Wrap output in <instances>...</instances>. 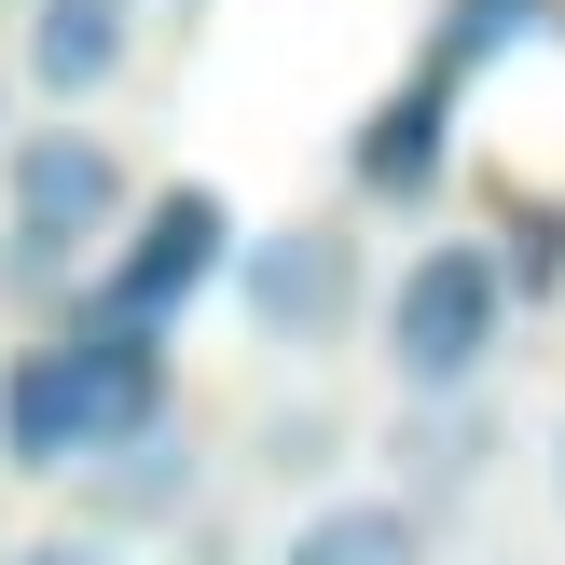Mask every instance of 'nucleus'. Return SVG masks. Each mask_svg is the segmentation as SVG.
Segmentation results:
<instances>
[{
    "mask_svg": "<svg viewBox=\"0 0 565 565\" xmlns=\"http://www.w3.org/2000/svg\"><path fill=\"white\" fill-rule=\"evenodd\" d=\"M497 318H511V290H497L483 248H428V263L386 290V359H401V386L414 401H456L497 359Z\"/></svg>",
    "mask_w": 565,
    "mask_h": 565,
    "instance_id": "obj_1",
    "label": "nucleus"
},
{
    "mask_svg": "<svg viewBox=\"0 0 565 565\" xmlns=\"http://www.w3.org/2000/svg\"><path fill=\"white\" fill-rule=\"evenodd\" d=\"M110 207H125V166H110L97 138H70V125L28 138V152H14V221H0V235H14V248H0V276H14V290L70 276L83 248L110 235Z\"/></svg>",
    "mask_w": 565,
    "mask_h": 565,
    "instance_id": "obj_2",
    "label": "nucleus"
},
{
    "mask_svg": "<svg viewBox=\"0 0 565 565\" xmlns=\"http://www.w3.org/2000/svg\"><path fill=\"white\" fill-rule=\"evenodd\" d=\"M55 359H70V401H83V456H110V441L166 428V318L83 303V318L55 331Z\"/></svg>",
    "mask_w": 565,
    "mask_h": 565,
    "instance_id": "obj_3",
    "label": "nucleus"
},
{
    "mask_svg": "<svg viewBox=\"0 0 565 565\" xmlns=\"http://www.w3.org/2000/svg\"><path fill=\"white\" fill-rule=\"evenodd\" d=\"M221 263H235V221H221V193H193V180H180L152 221H138V248L97 276V303H125V318H180V303L207 290Z\"/></svg>",
    "mask_w": 565,
    "mask_h": 565,
    "instance_id": "obj_4",
    "label": "nucleus"
},
{
    "mask_svg": "<svg viewBox=\"0 0 565 565\" xmlns=\"http://www.w3.org/2000/svg\"><path fill=\"white\" fill-rule=\"evenodd\" d=\"M235 290H248V318H263L276 345H331V331H345V290H359V248L331 235V221H290V235H263L235 263Z\"/></svg>",
    "mask_w": 565,
    "mask_h": 565,
    "instance_id": "obj_5",
    "label": "nucleus"
},
{
    "mask_svg": "<svg viewBox=\"0 0 565 565\" xmlns=\"http://www.w3.org/2000/svg\"><path fill=\"white\" fill-rule=\"evenodd\" d=\"M125 70V0H28V83L42 97H97Z\"/></svg>",
    "mask_w": 565,
    "mask_h": 565,
    "instance_id": "obj_6",
    "label": "nucleus"
},
{
    "mask_svg": "<svg viewBox=\"0 0 565 565\" xmlns=\"http://www.w3.org/2000/svg\"><path fill=\"white\" fill-rule=\"evenodd\" d=\"M0 456H14L28 483L83 456V401H70V359H55V345H28L14 373H0Z\"/></svg>",
    "mask_w": 565,
    "mask_h": 565,
    "instance_id": "obj_7",
    "label": "nucleus"
},
{
    "mask_svg": "<svg viewBox=\"0 0 565 565\" xmlns=\"http://www.w3.org/2000/svg\"><path fill=\"white\" fill-rule=\"evenodd\" d=\"M441 125H456V83L414 70L401 97L359 125V180H373V193H428V180H441Z\"/></svg>",
    "mask_w": 565,
    "mask_h": 565,
    "instance_id": "obj_8",
    "label": "nucleus"
},
{
    "mask_svg": "<svg viewBox=\"0 0 565 565\" xmlns=\"http://www.w3.org/2000/svg\"><path fill=\"white\" fill-rule=\"evenodd\" d=\"M276 565H428V524L414 511H318Z\"/></svg>",
    "mask_w": 565,
    "mask_h": 565,
    "instance_id": "obj_9",
    "label": "nucleus"
},
{
    "mask_svg": "<svg viewBox=\"0 0 565 565\" xmlns=\"http://www.w3.org/2000/svg\"><path fill=\"white\" fill-rule=\"evenodd\" d=\"M524 28H552V0H456V14L428 28V83H469L497 42H524Z\"/></svg>",
    "mask_w": 565,
    "mask_h": 565,
    "instance_id": "obj_10",
    "label": "nucleus"
},
{
    "mask_svg": "<svg viewBox=\"0 0 565 565\" xmlns=\"http://www.w3.org/2000/svg\"><path fill=\"white\" fill-rule=\"evenodd\" d=\"M138 456H152V441H138ZM180 483H193V469H110V483H97V511H180Z\"/></svg>",
    "mask_w": 565,
    "mask_h": 565,
    "instance_id": "obj_11",
    "label": "nucleus"
},
{
    "mask_svg": "<svg viewBox=\"0 0 565 565\" xmlns=\"http://www.w3.org/2000/svg\"><path fill=\"white\" fill-rule=\"evenodd\" d=\"M28 565H97V552H70V539H42V552H28Z\"/></svg>",
    "mask_w": 565,
    "mask_h": 565,
    "instance_id": "obj_12",
    "label": "nucleus"
}]
</instances>
